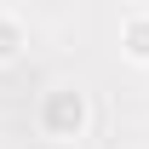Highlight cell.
<instances>
[{
  "mask_svg": "<svg viewBox=\"0 0 149 149\" xmlns=\"http://www.w3.org/2000/svg\"><path fill=\"white\" fill-rule=\"evenodd\" d=\"M35 126L52 143H74L80 132L92 126V97L80 92V86H46L40 103H35Z\"/></svg>",
  "mask_w": 149,
  "mask_h": 149,
  "instance_id": "obj_1",
  "label": "cell"
},
{
  "mask_svg": "<svg viewBox=\"0 0 149 149\" xmlns=\"http://www.w3.org/2000/svg\"><path fill=\"white\" fill-rule=\"evenodd\" d=\"M120 52L132 63H149V6H132L120 17Z\"/></svg>",
  "mask_w": 149,
  "mask_h": 149,
  "instance_id": "obj_2",
  "label": "cell"
},
{
  "mask_svg": "<svg viewBox=\"0 0 149 149\" xmlns=\"http://www.w3.org/2000/svg\"><path fill=\"white\" fill-rule=\"evenodd\" d=\"M23 46H29V23H23L12 6H0V63H12Z\"/></svg>",
  "mask_w": 149,
  "mask_h": 149,
  "instance_id": "obj_3",
  "label": "cell"
}]
</instances>
